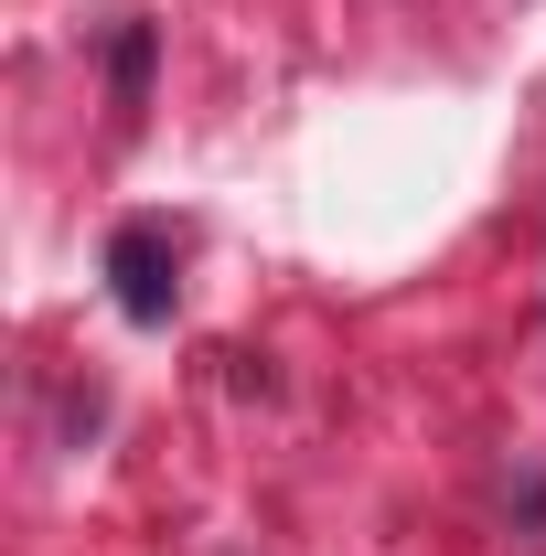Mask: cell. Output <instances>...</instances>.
I'll return each instance as SVG.
<instances>
[{"label":"cell","mask_w":546,"mask_h":556,"mask_svg":"<svg viewBox=\"0 0 546 556\" xmlns=\"http://www.w3.org/2000/svg\"><path fill=\"white\" fill-rule=\"evenodd\" d=\"M108 300L129 311L139 332L172 321V236H161V225H119V236H108Z\"/></svg>","instance_id":"1"},{"label":"cell","mask_w":546,"mask_h":556,"mask_svg":"<svg viewBox=\"0 0 546 556\" xmlns=\"http://www.w3.org/2000/svg\"><path fill=\"white\" fill-rule=\"evenodd\" d=\"M150 54H161L150 22H129V33L108 43V97H119V118H139V97H150Z\"/></svg>","instance_id":"2"}]
</instances>
